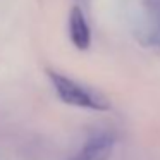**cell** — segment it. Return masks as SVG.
Here are the masks:
<instances>
[{
  "mask_svg": "<svg viewBox=\"0 0 160 160\" xmlns=\"http://www.w3.org/2000/svg\"><path fill=\"white\" fill-rule=\"evenodd\" d=\"M50 83L55 90L57 97L67 105L79 108H88L95 112H107L110 110V102L93 88L79 83V81L67 78L57 71H47Z\"/></svg>",
  "mask_w": 160,
  "mask_h": 160,
  "instance_id": "6da1fadb",
  "label": "cell"
},
{
  "mask_svg": "<svg viewBox=\"0 0 160 160\" xmlns=\"http://www.w3.org/2000/svg\"><path fill=\"white\" fill-rule=\"evenodd\" d=\"M115 146L114 134L103 131L97 132L84 141V145L72 155L71 160H108Z\"/></svg>",
  "mask_w": 160,
  "mask_h": 160,
  "instance_id": "7a4b0ae2",
  "label": "cell"
},
{
  "mask_svg": "<svg viewBox=\"0 0 160 160\" xmlns=\"http://www.w3.org/2000/svg\"><path fill=\"white\" fill-rule=\"evenodd\" d=\"M69 38L78 50H88L91 45V29L81 7H72L69 14Z\"/></svg>",
  "mask_w": 160,
  "mask_h": 160,
  "instance_id": "3957f363",
  "label": "cell"
}]
</instances>
